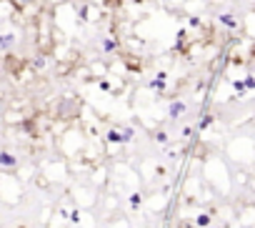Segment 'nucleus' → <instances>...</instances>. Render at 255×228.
Segmentation results:
<instances>
[{
  "label": "nucleus",
  "instance_id": "nucleus-1",
  "mask_svg": "<svg viewBox=\"0 0 255 228\" xmlns=\"http://www.w3.org/2000/svg\"><path fill=\"white\" fill-rule=\"evenodd\" d=\"M15 45V33H0V53L10 50Z\"/></svg>",
  "mask_w": 255,
  "mask_h": 228
},
{
  "label": "nucleus",
  "instance_id": "nucleus-2",
  "mask_svg": "<svg viewBox=\"0 0 255 228\" xmlns=\"http://www.w3.org/2000/svg\"><path fill=\"white\" fill-rule=\"evenodd\" d=\"M108 141H113V143H123V141H130V131H125V133L110 131V133H108Z\"/></svg>",
  "mask_w": 255,
  "mask_h": 228
},
{
  "label": "nucleus",
  "instance_id": "nucleus-3",
  "mask_svg": "<svg viewBox=\"0 0 255 228\" xmlns=\"http://www.w3.org/2000/svg\"><path fill=\"white\" fill-rule=\"evenodd\" d=\"M220 23L228 25V28H238V18H233L230 13H223V15H220Z\"/></svg>",
  "mask_w": 255,
  "mask_h": 228
},
{
  "label": "nucleus",
  "instance_id": "nucleus-4",
  "mask_svg": "<svg viewBox=\"0 0 255 228\" xmlns=\"http://www.w3.org/2000/svg\"><path fill=\"white\" fill-rule=\"evenodd\" d=\"M183 110H185V105H183V103H173V105H170V118H178Z\"/></svg>",
  "mask_w": 255,
  "mask_h": 228
},
{
  "label": "nucleus",
  "instance_id": "nucleus-5",
  "mask_svg": "<svg viewBox=\"0 0 255 228\" xmlns=\"http://www.w3.org/2000/svg\"><path fill=\"white\" fill-rule=\"evenodd\" d=\"M0 163L3 166H15V158L10 153H0Z\"/></svg>",
  "mask_w": 255,
  "mask_h": 228
},
{
  "label": "nucleus",
  "instance_id": "nucleus-6",
  "mask_svg": "<svg viewBox=\"0 0 255 228\" xmlns=\"http://www.w3.org/2000/svg\"><path fill=\"white\" fill-rule=\"evenodd\" d=\"M113 48H115V40H105V43H103V50H105V53H110Z\"/></svg>",
  "mask_w": 255,
  "mask_h": 228
},
{
  "label": "nucleus",
  "instance_id": "nucleus-7",
  "mask_svg": "<svg viewBox=\"0 0 255 228\" xmlns=\"http://www.w3.org/2000/svg\"><path fill=\"white\" fill-rule=\"evenodd\" d=\"M15 3H33V0H15Z\"/></svg>",
  "mask_w": 255,
  "mask_h": 228
}]
</instances>
